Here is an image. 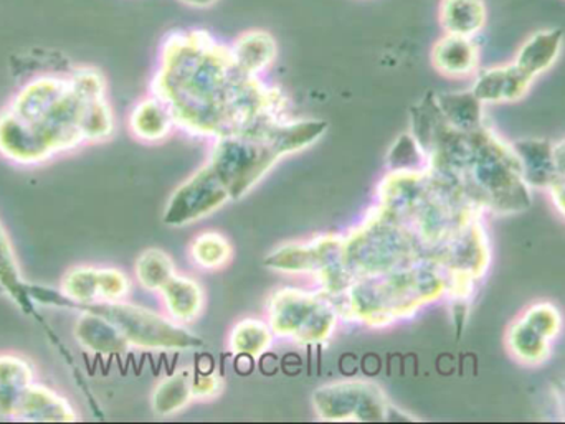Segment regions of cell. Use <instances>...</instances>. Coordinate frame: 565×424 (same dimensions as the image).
Here are the masks:
<instances>
[{
	"instance_id": "16",
	"label": "cell",
	"mask_w": 565,
	"mask_h": 424,
	"mask_svg": "<svg viewBox=\"0 0 565 424\" xmlns=\"http://www.w3.org/2000/svg\"><path fill=\"white\" fill-rule=\"evenodd\" d=\"M35 382L29 360L15 354H0V418L13 420L20 400Z\"/></svg>"
},
{
	"instance_id": "20",
	"label": "cell",
	"mask_w": 565,
	"mask_h": 424,
	"mask_svg": "<svg viewBox=\"0 0 565 424\" xmlns=\"http://www.w3.org/2000/svg\"><path fill=\"white\" fill-rule=\"evenodd\" d=\"M194 369H181L158 383L151 396L152 412L172 416L191 405L194 396Z\"/></svg>"
},
{
	"instance_id": "13",
	"label": "cell",
	"mask_w": 565,
	"mask_h": 424,
	"mask_svg": "<svg viewBox=\"0 0 565 424\" xmlns=\"http://www.w3.org/2000/svg\"><path fill=\"white\" fill-rule=\"evenodd\" d=\"M431 65L448 78H467L475 75L480 63V50L470 36L445 33L435 42L430 53Z\"/></svg>"
},
{
	"instance_id": "3",
	"label": "cell",
	"mask_w": 565,
	"mask_h": 424,
	"mask_svg": "<svg viewBox=\"0 0 565 424\" xmlns=\"http://www.w3.org/2000/svg\"><path fill=\"white\" fill-rule=\"evenodd\" d=\"M448 276L435 261H414L379 276L352 281L332 297L339 316L371 327H384L411 317L422 306L448 293Z\"/></svg>"
},
{
	"instance_id": "14",
	"label": "cell",
	"mask_w": 565,
	"mask_h": 424,
	"mask_svg": "<svg viewBox=\"0 0 565 424\" xmlns=\"http://www.w3.org/2000/svg\"><path fill=\"white\" fill-rule=\"evenodd\" d=\"M76 418L78 416L65 396L35 382L29 387L13 415V420L33 423H66L76 422Z\"/></svg>"
},
{
	"instance_id": "17",
	"label": "cell",
	"mask_w": 565,
	"mask_h": 424,
	"mask_svg": "<svg viewBox=\"0 0 565 424\" xmlns=\"http://www.w3.org/2000/svg\"><path fill=\"white\" fill-rule=\"evenodd\" d=\"M168 316L179 324L194 323L204 311V290L198 281L184 274H175L161 291Z\"/></svg>"
},
{
	"instance_id": "32",
	"label": "cell",
	"mask_w": 565,
	"mask_h": 424,
	"mask_svg": "<svg viewBox=\"0 0 565 424\" xmlns=\"http://www.w3.org/2000/svg\"><path fill=\"white\" fill-rule=\"evenodd\" d=\"M179 2H181L182 6L189 7V9L207 10L217 6L221 0H179Z\"/></svg>"
},
{
	"instance_id": "2",
	"label": "cell",
	"mask_w": 565,
	"mask_h": 424,
	"mask_svg": "<svg viewBox=\"0 0 565 424\" xmlns=\"http://www.w3.org/2000/svg\"><path fill=\"white\" fill-rule=\"evenodd\" d=\"M322 119H265L242 131L221 135L211 165L232 200L247 195L280 159L318 142L328 131Z\"/></svg>"
},
{
	"instance_id": "21",
	"label": "cell",
	"mask_w": 565,
	"mask_h": 424,
	"mask_svg": "<svg viewBox=\"0 0 565 424\" xmlns=\"http://www.w3.org/2000/svg\"><path fill=\"white\" fill-rule=\"evenodd\" d=\"M0 291L6 293L23 313H32L35 304L30 297V284L23 280L22 273H20L12 241L3 230L2 224H0Z\"/></svg>"
},
{
	"instance_id": "23",
	"label": "cell",
	"mask_w": 565,
	"mask_h": 424,
	"mask_svg": "<svg viewBox=\"0 0 565 424\" xmlns=\"http://www.w3.org/2000/svg\"><path fill=\"white\" fill-rule=\"evenodd\" d=\"M274 336L270 324L248 317L235 324L228 336V349L234 356L258 359L270 349Z\"/></svg>"
},
{
	"instance_id": "5",
	"label": "cell",
	"mask_w": 565,
	"mask_h": 424,
	"mask_svg": "<svg viewBox=\"0 0 565 424\" xmlns=\"http://www.w3.org/2000/svg\"><path fill=\"white\" fill-rule=\"evenodd\" d=\"M424 258L411 230L377 205L358 228L341 238V293L352 281L379 276Z\"/></svg>"
},
{
	"instance_id": "26",
	"label": "cell",
	"mask_w": 565,
	"mask_h": 424,
	"mask_svg": "<svg viewBox=\"0 0 565 424\" xmlns=\"http://www.w3.org/2000/svg\"><path fill=\"white\" fill-rule=\"evenodd\" d=\"M232 244L217 231H205L191 244V260L202 270H218L231 261Z\"/></svg>"
},
{
	"instance_id": "1",
	"label": "cell",
	"mask_w": 565,
	"mask_h": 424,
	"mask_svg": "<svg viewBox=\"0 0 565 424\" xmlns=\"http://www.w3.org/2000/svg\"><path fill=\"white\" fill-rule=\"evenodd\" d=\"M151 95L189 134L221 138L265 119L285 118L286 96L232 62L231 48L209 30H174L162 40Z\"/></svg>"
},
{
	"instance_id": "29",
	"label": "cell",
	"mask_w": 565,
	"mask_h": 424,
	"mask_svg": "<svg viewBox=\"0 0 565 424\" xmlns=\"http://www.w3.org/2000/svg\"><path fill=\"white\" fill-rule=\"evenodd\" d=\"M73 91L82 101L106 98V79L102 72L92 66H79L68 73Z\"/></svg>"
},
{
	"instance_id": "8",
	"label": "cell",
	"mask_w": 565,
	"mask_h": 424,
	"mask_svg": "<svg viewBox=\"0 0 565 424\" xmlns=\"http://www.w3.org/2000/svg\"><path fill=\"white\" fill-rule=\"evenodd\" d=\"M311 403L318 418L324 422H391L394 412L381 387L365 380L319 387Z\"/></svg>"
},
{
	"instance_id": "33",
	"label": "cell",
	"mask_w": 565,
	"mask_h": 424,
	"mask_svg": "<svg viewBox=\"0 0 565 424\" xmlns=\"http://www.w3.org/2000/svg\"><path fill=\"white\" fill-rule=\"evenodd\" d=\"M0 420H2V418H0Z\"/></svg>"
},
{
	"instance_id": "7",
	"label": "cell",
	"mask_w": 565,
	"mask_h": 424,
	"mask_svg": "<svg viewBox=\"0 0 565 424\" xmlns=\"http://www.w3.org/2000/svg\"><path fill=\"white\" fill-rule=\"evenodd\" d=\"M88 309L96 311L111 320L126 337L129 346L138 349L181 352L204 347V339L191 333L184 324H179L172 317L161 316L139 304L126 303L122 300L116 303L93 304Z\"/></svg>"
},
{
	"instance_id": "15",
	"label": "cell",
	"mask_w": 565,
	"mask_h": 424,
	"mask_svg": "<svg viewBox=\"0 0 565 424\" xmlns=\"http://www.w3.org/2000/svg\"><path fill=\"white\" fill-rule=\"evenodd\" d=\"M564 32L559 29L540 30L521 45L514 65L527 76L536 79L546 73L563 52Z\"/></svg>"
},
{
	"instance_id": "4",
	"label": "cell",
	"mask_w": 565,
	"mask_h": 424,
	"mask_svg": "<svg viewBox=\"0 0 565 424\" xmlns=\"http://www.w3.org/2000/svg\"><path fill=\"white\" fill-rule=\"evenodd\" d=\"M83 102L73 91L68 75H42L20 88L9 109L29 126L49 161L85 142L79 129Z\"/></svg>"
},
{
	"instance_id": "12",
	"label": "cell",
	"mask_w": 565,
	"mask_h": 424,
	"mask_svg": "<svg viewBox=\"0 0 565 424\" xmlns=\"http://www.w3.org/2000/svg\"><path fill=\"white\" fill-rule=\"evenodd\" d=\"M531 83L533 79L511 63L478 73L471 91L483 105H498L523 98L530 91Z\"/></svg>"
},
{
	"instance_id": "24",
	"label": "cell",
	"mask_w": 565,
	"mask_h": 424,
	"mask_svg": "<svg viewBox=\"0 0 565 424\" xmlns=\"http://www.w3.org/2000/svg\"><path fill=\"white\" fill-rule=\"evenodd\" d=\"M135 273L141 287L159 293L178 274V271H175L174 261L166 251L149 248L136 260Z\"/></svg>"
},
{
	"instance_id": "11",
	"label": "cell",
	"mask_w": 565,
	"mask_h": 424,
	"mask_svg": "<svg viewBox=\"0 0 565 424\" xmlns=\"http://www.w3.org/2000/svg\"><path fill=\"white\" fill-rule=\"evenodd\" d=\"M228 48L234 65L248 76L264 75L278 58L277 39L265 29L245 30Z\"/></svg>"
},
{
	"instance_id": "27",
	"label": "cell",
	"mask_w": 565,
	"mask_h": 424,
	"mask_svg": "<svg viewBox=\"0 0 565 424\" xmlns=\"http://www.w3.org/2000/svg\"><path fill=\"white\" fill-rule=\"evenodd\" d=\"M79 129L85 142H99L111 138L115 131V116L106 98L83 102Z\"/></svg>"
},
{
	"instance_id": "25",
	"label": "cell",
	"mask_w": 565,
	"mask_h": 424,
	"mask_svg": "<svg viewBox=\"0 0 565 424\" xmlns=\"http://www.w3.org/2000/svg\"><path fill=\"white\" fill-rule=\"evenodd\" d=\"M63 296L68 300L70 307L83 309L99 303V268L78 267L63 276L60 286Z\"/></svg>"
},
{
	"instance_id": "31",
	"label": "cell",
	"mask_w": 565,
	"mask_h": 424,
	"mask_svg": "<svg viewBox=\"0 0 565 424\" xmlns=\"http://www.w3.org/2000/svg\"><path fill=\"white\" fill-rule=\"evenodd\" d=\"M222 382L221 376L214 372L194 373V396L195 399H214L221 393Z\"/></svg>"
},
{
	"instance_id": "6",
	"label": "cell",
	"mask_w": 565,
	"mask_h": 424,
	"mask_svg": "<svg viewBox=\"0 0 565 424\" xmlns=\"http://www.w3.org/2000/svg\"><path fill=\"white\" fill-rule=\"evenodd\" d=\"M268 324L275 336L299 346L328 343L338 326L334 300L322 291L281 287L271 293L267 304Z\"/></svg>"
},
{
	"instance_id": "22",
	"label": "cell",
	"mask_w": 565,
	"mask_h": 424,
	"mask_svg": "<svg viewBox=\"0 0 565 424\" xmlns=\"http://www.w3.org/2000/svg\"><path fill=\"white\" fill-rule=\"evenodd\" d=\"M441 115L458 131L471 132L484 126L483 102L473 91L444 93L435 96Z\"/></svg>"
},
{
	"instance_id": "28",
	"label": "cell",
	"mask_w": 565,
	"mask_h": 424,
	"mask_svg": "<svg viewBox=\"0 0 565 424\" xmlns=\"http://www.w3.org/2000/svg\"><path fill=\"white\" fill-rule=\"evenodd\" d=\"M388 172L427 171V152L418 144L412 132H404L395 139L387 154Z\"/></svg>"
},
{
	"instance_id": "30",
	"label": "cell",
	"mask_w": 565,
	"mask_h": 424,
	"mask_svg": "<svg viewBox=\"0 0 565 424\" xmlns=\"http://www.w3.org/2000/svg\"><path fill=\"white\" fill-rule=\"evenodd\" d=\"M131 291V281L116 268H99V303L122 301Z\"/></svg>"
},
{
	"instance_id": "10",
	"label": "cell",
	"mask_w": 565,
	"mask_h": 424,
	"mask_svg": "<svg viewBox=\"0 0 565 424\" xmlns=\"http://www.w3.org/2000/svg\"><path fill=\"white\" fill-rule=\"evenodd\" d=\"M75 339L83 349L98 357H121L128 352L129 344L118 327L96 311L82 309L75 323Z\"/></svg>"
},
{
	"instance_id": "9",
	"label": "cell",
	"mask_w": 565,
	"mask_h": 424,
	"mask_svg": "<svg viewBox=\"0 0 565 424\" xmlns=\"http://www.w3.org/2000/svg\"><path fill=\"white\" fill-rule=\"evenodd\" d=\"M231 200L227 187L207 164L175 188L166 205L162 221L168 227H185L209 217Z\"/></svg>"
},
{
	"instance_id": "19",
	"label": "cell",
	"mask_w": 565,
	"mask_h": 424,
	"mask_svg": "<svg viewBox=\"0 0 565 424\" xmlns=\"http://www.w3.org/2000/svg\"><path fill=\"white\" fill-rule=\"evenodd\" d=\"M175 121L169 106L158 96L141 99L129 115V129L145 142H159L168 138Z\"/></svg>"
},
{
	"instance_id": "18",
	"label": "cell",
	"mask_w": 565,
	"mask_h": 424,
	"mask_svg": "<svg viewBox=\"0 0 565 424\" xmlns=\"http://www.w3.org/2000/svg\"><path fill=\"white\" fill-rule=\"evenodd\" d=\"M438 22L445 33L475 39L488 22L484 0H440Z\"/></svg>"
}]
</instances>
